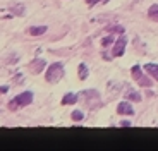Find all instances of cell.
Instances as JSON below:
<instances>
[{"label":"cell","instance_id":"obj_9","mask_svg":"<svg viewBox=\"0 0 158 151\" xmlns=\"http://www.w3.org/2000/svg\"><path fill=\"white\" fill-rule=\"evenodd\" d=\"M47 26H31L29 28V35L31 36H41V35H45L47 33Z\"/></svg>","mask_w":158,"mask_h":151},{"label":"cell","instance_id":"obj_18","mask_svg":"<svg viewBox=\"0 0 158 151\" xmlns=\"http://www.w3.org/2000/svg\"><path fill=\"white\" fill-rule=\"evenodd\" d=\"M120 125H122V127H129L131 122H129V120H122V122H120Z\"/></svg>","mask_w":158,"mask_h":151},{"label":"cell","instance_id":"obj_12","mask_svg":"<svg viewBox=\"0 0 158 151\" xmlns=\"http://www.w3.org/2000/svg\"><path fill=\"white\" fill-rule=\"evenodd\" d=\"M77 74H79V79H81V81L88 79V74H89V71H88L86 64H79V69H77Z\"/></svg>","mask_w":158,"mask_h":151},{"label":"cell","instance_id":"obj_13","mask_svg":"<svg viewBox=\"0 0 158 151\" xmlns=\"http://www.w3.org/2000/svg\"><path fill=\"white\" fill-rule=\"evenodd\" d=\"M148 17H150L151 21H155V22H158V5L153 4L150 7V10H148Z\"/></svg>","mask_w":158,"mask_h":151},{"label":"cell","instance_id":"obj_11","mask_svg":"<svg viewBox=\"0 0 158 151\" xmlns=\"http://www.w3.org/2000/svg\"><path fill=\"white\" fill-rule=\"evenodd\" d=\"M107 31L110 33V35H124V26H120V24H114V26H108Z\"/></svg>","mask_w":158,"mask_h":151},{"label":"cell","instance_id":"obj_6","mask_svg":"<svg viewBox=\"0 0 158 151\" xmlns=\"http://www.w3.org/2000/svg\"><path fill=\"white\" fill-rule=\"evenodd\" d=\"M117 113H120V115H134V108L129 101H122L120 105H117Z\"/></svg>","mask_w":158,"mask_h":151},{"label":"cell","instance_id":"obj_3","mask_svg":"<svg viewBox=\"0 0 158 151\" xmlns=\"http://www.w3.org/2000/svg\"><path fill=\"white\" fill-rule=\"evenodd\" d=\"M131 74H132V77H134V81L139 84V86H143V88H151V79L150 77H146V76L141 72V67L139 65H134V67L131 69Z\"/></svg>","mask_w":158,"mask_h":151},{"label":"cell","instance_id":"obj_19","mask_svg":"<svg viewBox=\"0 0 158 151\" xmlns=\"http://www.w3.org/2000/svg\"><path fill=\"white\" fill-rule=\"evenodd\" d=\"M7 89H9L7 86H0V95H4V93H7Z\"/></svg>","mask_w":158,"mask_h":151},{"label":"cell","instance_id":"obj_7","mask_svg":"<svg viewBox=\"0 0 158 151\" xmlns=\"http://www.w3.org/2000/svg\"><path fill=\"white\" fill-rule=\"evenodd\" d=\"M144 71H146L155 81H158V64H146L144 65Z\"/></svg>","mask_w":158,"mask_h":151},{"label":"cell","instance_id":"obj_16","mask_svg":"<svg viewBox=\"0 0 158 151\" xmlns=\"http://www.w3.org/2000/svg\"><path fill=\"white\" fill-rule=\"evenodd\" d=\"M114 43V36H107V38H103L102 40V47H108V45Z\"/></svg>","mask_w":158,"mask_h":151},{"label":"cell","instance_id":"obj_14","mask_svg":"<svg viewBox=\"0 0 158 151\" xmlns=\"http://www.w3.org/2000/svg\"><path fill=\"white\" fill-rule=\"evenodd\" d=\"M126 98L131 100V101H136V103H138V101H141V95H139L138 91H127L126 93Z\"/></svg>","mask_w":158,"mask_h":151},{"label":"cell","instance_id":"obj_5","mask_svg":"<svg viewBox=\"0 0 158 151\" xmlns=\"http://www.w3.org/2000/svg\"><path fill=\"white\" fill-rule=\"evenodd\" d=\"M45 65H47V62H45L43 59H35L31 64H29V71H31L33 74H40V72L45 69Z\"/></svg>","mask_w":158,"mask_h":151},{"label":"cell","instance_id":"obj_8","mask_svg":"<svg viewBox=\"0 0 158 151\" xmlns=\"http://www.w3.org/2000/svg\"><path fill=\"white\" fill-rule=\"evenodd\" d=\"M9 10H10V14H14V16H24L26 9H24L23 4H14V5L9 7Z\"/></svg>","mask_w":158,"mask_h":151},{"label":"cell","instance_id":"obj_17","mask_svg":"<svg viewBox=\"0 0 158 151\" xmlns=\"http://www.w3.org/2000/svg\"><path fill=\"white\" fill-rule=\"evenodd\" d=\"M98 2H107V0H86L88 5H95V4H98Z\"/></svg>","mask_w":158,"mask_h":151},{"label":"cell","instance_id":"obj_10","mask_svg":"<svg viewBox=\"0 0 158 151\" xmlns=\"http://www.w3.org/2000/svg\"><path fill=\"white\" fill-rule=\"evenodd\" d=\"M77 98H79V96L74 95V93H67V95L62 98V105H76Z\"/></svg>","mask_w":158,"mask_h":151},{"label":"cell","instance_id":"obj_15","mask_svg":"<svg viewBox=\"0 0 158 151\" xmlns=\"http://www.w3.org/2000/svg\"><path fill=\"white\" fill-rule=\"evenodd\" d=\"M71 119L74 120V122H81V120L84 119V113H83L81 110H74V112L71 113Z\"/></svg>","mask_w":158,"mask_h":151},{"label":"cell","instance_id":"obj_4","mask_svg":"<svg viewBox=\"0 0 158 151\" xmlns=\"http://www.w3.org/2000/svg\"><path fill=\"white\" fill-rule=\"evenodd\" d=\"M126 43H127L126 36H120V38H118L117 41H115L114 48H112V55H114V57H120V55H124V50H126Z\"/></svg>","mask_w":158,"mask_h":151},{"label":"cell","instance_id":"obj_1","mask_svg":"<svg viewBox=\"0 0 158 151\" xmlns=\"http://www.w3.org/2000/svg\"><path fill=\"white\" fill-rule=\"evenodd\" d=\"M31 101H33V93L31 91H24V93H21V95H17L16 98H12L10 101H9V110H12V112H16L17 108H21V107H26V105H31Z\"/></svg>","mask_w":158,"mask_h":151},{"label":"cell","instance_id":"obj_2","mask_svg":"<svg viewBox=\"0 0 158 151\" xmlns=\"http://www.w3.org/2000/svg\"><path fill=\"white\" fill-rule=\"evenodd\" d=\"M64 77V65L62 64H50L47 69V74H45V79H47V83H59L60 79Z\"/></svg>","mask_w":158,"mask_h":151}]
</instances>
